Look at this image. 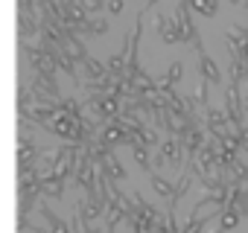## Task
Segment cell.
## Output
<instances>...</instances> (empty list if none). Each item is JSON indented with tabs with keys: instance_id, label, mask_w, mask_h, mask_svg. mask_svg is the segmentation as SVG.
Returning a JSON list of instances; mask_svg holds the SVG:
<instances>
[{
	"instance_id": "8fae6325",
	"label": "cell",
	"mask_w": 248,
	"mask_h": 233,
	"mask_svg": "<svg viewBox=\"0 0 248 233\" xmlns=\"http://www.w3.org/2000/svg\"><path fill=\"white\" fill-rule=\"evenodd\" d=\"M132 155H135V160L149 172L152 169V158H149V152H146V146L143 143H132Z\"/></svg>"
},
{
	"instance_id": "cb8c5ba5",
	"label": "cell",
	"mask_w": 248,
	"mask_h": 233,
	"mask_svg": "<svg viewBox=\"0 0 248 233\" xmlns=\"http://www.w3.org/2000/svg\"><path fill=\"white\" fill-rule=\"evenodd\" d=\"M245 93H248V85H245Z\"/></svg>"
},
{
	"instance_id": "2e32d148",
	"label": "cell",
	"mask_w": 248,
	"mask_h": 233,
	"mask_svg": "<svg viewBox=\"0 0 248 233\" xmlns=\"http://www.w3.org/2000/svg\"><path fill=\"white\" fill-rule=\"evenodd\" d=\"M219 216H222V213H219ZM219 216H216V218H213V221H210V224L202 230V233H225V230H222V221H219Z\"/></svg>"
},
{
	"instance_id": "7402d4cb",
	"label": "cell",
	"mask_w": 248,
	"mask_h": 233,
	"mask_svg": "<svg viewBox=\"0 0 248 233\" xmlns=\"http://www.w3.org/2000/svg\"><path fill=\"white\" fill-rule=\"evenodd\" d=\"M231 3H239V0H231Z\"/></svg>"
},
{
	"instance_id": "5b68a950",
	"label": "cell",
	"mask_w": 248,
	"mask_h": 233,
	"mask_svg": "<svg viewBox=\"0 0 248 233\" xmlns=\"http://www.w3.org/2000/svg\"><path fill=\"white\" fill-rule=\"evenodd\" d=\"M79 67H82V76H85L82 82H99V79H105V76H108V67H105L102 61H96L93 56H88Z\"/></svg>"
},
{
	"instance_id": "3957f363",
	"label": "cell",
	"mask_w": 248,
	"mask_h": 233,
	"mask_svg": "<svg viewBox=\"0 0 248 233\" xmlns=\"http://www.w3.org/2000/svg\"><path fill=\"white\" fill-rule=\"evenodd\" d=\"M196 56H199V76H202V79H207L210 85H222V82H225V73H222V70H219V64L204 53V47H199V50H196Z\"/></svg>"
},
{
	"instance_id": "9c48e42d",
	"label": "cell",
	"mask_w": 248,
	"mask_h": 233,
	"mask_svg": "<svg viewBox=\"0 0 248 233\" xmlns=\"http://www.w3.org/2000/svg\"><path fill=\"white\" fill-rule=\"evenodd\" d=\"M187 6H190V9H196V12H199V15H204V18H213V15L219 12L216 0H187Z\"/></svg>"
},
{
	"instance_id": "ac0fdd59",
	"label": "cell",
	"mask_w": 248,
	"mask_h": 233,
	"mask_svg": "<svg viewBox=\"0 0 248 233\" xmlns=\"http://www.w3.org/2000/svg\"><path fill=\"white\" fill-rule=\"evenodd\" d=\"M152 166H155V169H158V166H167V160H164V155H161V152L152 158Z\"/></svg>"
},
{
	"instance_id": "277c9868",
	"label": "cell",
	"mask_w": 248,
	"mask_h": 233,
	"mask_svg": "<svg viewBox=\"0 0 248 233\" xmlns=\"http://www.w3.org/2000/svg\"><path fill=\"white\" fill-rule=\"evenodd\" d=\"M158 35H161L167 44H184V32H181V27H178V18L158 15Z\"/></svg>"
},
{
	"instance_id": "ffe728a7",
	"label": "cell",
	"mask_w": 248,
	"mask_h": 233,
	"mask_svg": "<svg viewBox=\"0 0 248 233\" xmlns=\"http://www.w3.org/2000/svg\"><path fill=\"white\" fill-rule=\"evenodd\" d=\"M143 3H146V9H149V6H158L161 0H143Z\"/></svg>"
},
{
	"instance_id": "e0dca14e",
	"label": "cell",
	"mask_w": 248,
	"mask_h": 233,
	"mask_svg": "<svg viewBox=\"0 0 248 233\" xmlns=\"http://www.w3.org/2000/svg\"><path fill=\"white\" fill-rule=\"evenodd\" d=\"M123 9H126V3H123V0H108V12H111V15H120Z\"/></svg>"
},
{
	"instance_id": "4fadbf2b",
	"label": "cell",
	"mask_w": 248,
	"mask_h": 233,
	"mask_svg": "<svg viewBox=\"0 0 248 233\" xmlns=\"http://www.w3.org/2000/svg\"><path fill=\"white\" fill-rule=\"evenodd\" d=\"M152 189H155L158 195H164L167 201H170V198H172V192H175V187H172V184H167V181H164V178H158V175H152Z\"/></svg>"
},
{
	"instance_id": "5bb4252c",
	"label": "cell",
	"mask_w": 248,
	"mask_h": 233,
	"mask_svg": "<svg viewBox=\"0 0 248 233\" xmlns=\"http://www.w3.org/2000/svg\"><path fill=\"white\" fill-rule=\"evenodd\" d=\"M105 32H108V21H105V18L91 21V35H105Z\"/></svg>"
},
{
	"instance_id": "8992f818",
	"label": "cell",
	"mask_w": 248,
	"mask_h": 233,
	"mask_svg": "<svg viewBox=\"0 0 248 233\" xmlns=\"http://www.w3.org/2000/svg\"><path fill=\"white\" fill-rule=\"evenodd\" d=\"M105 172H108V178H111V181H117V184H123V181L129 178L126 166H123V163L117 160V155H114V152H111V155L105 158Z\"/></svg>"
},
{
	"instance_id": "30bf717a",
	"label": "cell",
	"mask_w": 248,
	"mask_h": 233,
	"mask_svg": "<svg viewBox=\"0 0 248 233\" xmlns=\"http://www.w3.org/2000/svg\"><path fill=\"white\" fill-rule=\"evenodd\" d=\"M64 187H67V181H47V184H44V198H47V201L62 198V195H64Z\"/></svg>"
},
{
	"instance_id": "7c38bea8",
	"label": "cell",
	"mask_w": 248,
	"mask_h": 233,
	"mask_svg": "<svg viewBox=\"0 0 248 233\" xmlns=\"http://www.w3.org/2000/svg\"><path fill=\"white\" fill-rule=\"evenodd\" d=\"M18 230H21V233H50L47 227H41V224L32 221L30 216H18Z\"/></svg>"
},
{
	"instance_id": "9a60e30c",
	"label": "cell",
	"mask_w": 248,
	"mask_h": 233,
	"mask_svg": "<svg viewBox=\"0 0 248 233\" xmlns=\"http://www.w3.org/2000/svg\"><path fill=\"white\" fill-rule=\"evenodd\" d=\"M85 9L88 12H102L105 9V0H85Z\"/></svg>"
},
{
	"instance_id": "52a82bcc",
	"label": "cell",
	"mask_w": 248,
	"mask_h": 233,
	"mask_svg": "<svg viewBox=\"0 0 248 233\" xmlns=\"http://www.w3.org/2000/svg\"><path fill=\"white\" fill-rule=\"evenodd\" d=\"M181 76H184V64H181V61H172V64L167 67V76L158 82V87H175V82H178Z\"/></svg>"
},
{
	"instance_id": "44dd1931",
	"label": "cell",
	"mask_w": 248,
	"mask_h": 233,
	"mask_svg": "<svg viewBox=\"0 0 248 233\" xmlns=\"http://www.w3.org/2000/svg\"><path fill=\"white\" fill-rule=\"evenodd\" d=\"M242 137H248V129H245V131H242Z\"/></svg>"
},
{
	"instance_id": "603a6c76",
	"label": "cell",
	"mask_w": 248,
	"mask_h": 233,
	"mask_svg": "<svg viewBox=\"0 0 248 233\" xmlns=\"http://www.w3.org/2000/svg\"><path fill=\"white\" fill-rule=\"evenodd\" d=\"M245 9H248V0H245Z\"/></svg>"
},
{
	"instance_id": "ba28073f",
	"label": "cell",
	"mask_w": 248,
	"mask_h": 233,
	"mask_svg": "<svg viewBox=\"0 0 248 233\" xmlns=\"http://www.w3.org/2000/svg\"><path fill=\"white\" fill-rule=\"evenodd\" d=\"M219 221H222V230H225V233H231V230H236V227H239V221H242V213H239L236 207H228V210L219 216Z\"/></svg>"
},
{
	"instance_id": "d6986e66",
	"label": "cell",
	"mask_w": 248,
	"mask_h": 233,
	"mask_svg": "<svg viewBox=\"0 0 248 233\" xmlns=\"http://www.w3.org/2000/svg\"><path fill=\"white\" fill-rule=\"evenodd\" d=\"M239 149H245V152H248V137H242V140H239Z\"/></svg>"
},
{
	"instance_id": "6da1fadb",
	"label": "cell",
	"mask_w": 248,
	"mask_h": 233,
	"mask_svg": "<svg viewBox=\"0 0 248 233\" xmlns=\"http://www.w3.org/2000/svg\"><path fill=\"white\" fill-rule=\"evenodd\" d=\"M204 126H207V131H210L213 137H219V140H225V137L233 134V126H231L228 114H225L222 108H207V111H204Z\"/></svg>"
},
{
	"instance_id": "d4e9b609",
	"label": "cell",
	"mask_w": 248,
	"mask_h": 233,
	"mask_svg": "<svg viewBox=\"0 0 248 233\" xmlns=\"http://www.w3.org/2000/svg\"><path fill=\"white\" fill-rule=\"evenodd\" d=\"M245 29H248V24H245Z\"/></svg>"
},
{
	"instance_id": "7a4b0ae2",
	"label": "cell",
	"mask_w": 248,
	"mask_h": 233,
	"mask_svg": "<svg viewBox=\"0 0 248 233\" xmlns=\"http://www.w3.org/2000/svg\"><path fill=\"white\" fill-rule=\"evenodd\" d=\"M161 155H164L167 166H172V169H184L187 166V152H184V143L178 137H164Z\"/></svg>"
}]
</instances>
